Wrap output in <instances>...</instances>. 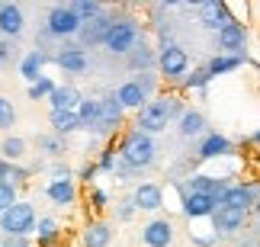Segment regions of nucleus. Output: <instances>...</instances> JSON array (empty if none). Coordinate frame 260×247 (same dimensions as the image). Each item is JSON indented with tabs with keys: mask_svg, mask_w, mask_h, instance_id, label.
Segmentation results:
<instances>
[{
	"mask_svg": "<svg viewBox=\"0 0 260 247\" xmlns=\"http://www.w3.org/2000/svg\"><path fill=\"white\" fill-rule=\"evenodd\" d=\"M135 212H138V209H135V202L128 199V202H122V209H119V219H122V222H128V219H132Z\"/></svg>",
	"mask_w": 260,
	"mask_h": 247,
	"instance_id": "41",
	"label": "nucleus"
},
{
	"mask_svg": "<svg viewBox=\"0 0 260 247\" xmlns=\"http://www.w3.org/2000/svg\"><path fill=\"white\" fill-rule=\"evenodd\" d=\"M251 142H254V145H260V132H254V135H251Z\"/></svg>",
	"mask_w": 260,
	"mask_h": 247,
	"instance_id": "44",
	"label": "nucleus"
},
{
	"mask_svg": "<svg viewBox=\"0 0 260 247\" xmlns=\"http://www.w3.org/2000/svg\"><path fill=\"white\" fill-rule=\"evenodd\" d=\"M19 199H16V183H0V215L7 209H13Z\"/></svg>",
	"mask_w": 260,
	"mask_h": 247,
	"instance_id": "36",
	"label": "nucleus"
},
{
	"mask_svg": "<svg viewBox=\"0 0 260 247\" xmlns=\"http://www.w3.org/2000/svg\"><path fill=\"white\" fill-rule=\"evenodd\" d=\"M96 170H100L96 164H84V167H81V173H77V177H81V180H87V183H90V180H93V173H96Z\"/></svg>",
	"mask_w": 260,
	"mask_h": 247,
	"instance_id": "42",
	"label": "nucleus"
},
{
	"mask_svg": "<svg viewBox=\"0 0 260 247\" xmlns=\"http://www.w3.org/2000/svg\"><path fill=\"white\" fill-rule=\"evenodd\" d=\"M39 145H42V151H48V154H61V148H64L61 142H58V138H48V135H45V138H39Z\"/></svg>",
	"mask_w": 260,
	"mask_h": 247,
	"instance_id": "39",
	"label": "nucleus"
},
{
	"mask_svg": "<svg viewBox=\"0 0 260 247\" xmlns=\"http://www.w3.org/2000/svg\"><path fill=\"white\" fill-rule=\"evenodd\" d=\"M244 222H247V212H238V209H225V205H218L215 215H212L215 238H218V234H235Z\"/></svg>",
	"mask_w": 260,
	"mask_h": 247,
	"instance_id": "19",
	"label": "nucleus"
},
{
	"mask_svg": "<svg viewBox=\"0 0 260 247\" xmlns=\"http://www.w3.org/2000/svg\"><path fill=\"white\" fill-rule=\"evenodd\" d=\"M183 113L186 110H183V100H180V96L161 93L135 116V128H142V132H148V135H157V132L167 128V122L177 119V116H183Z\"/></svg>",
	"mask_w": 260,
	"mask_h": 247,
	"instance_id": "1",
	"label": "nucleus"
},
{
	"mask_svg": "<svg viewBox=\"0 0 260 247\" xmlns=\"http://www.w3.org/2000/svg\"><path fill=\"white\" fill-rule=\"evenodd\" d=\"M45 26H48V36H55V39H74V36H81V29H84V23L74 16L71 7H52Z\"/></svg>",
	"mask_w": 260,
	"mask_h": 247,
	"instance_id": "5",
	"label": "nucleus"
},
{
	"mask_svg": "<svg viewBox=\"0 0 260 247\" xmlns=\"http://www.w3.org/2000/svg\"><path fill=\"white\" fill-rule=\"evenodd\" d=\"M0 157L10 161V164L23 161V157H26V142H23V138H16V135H7L4 145H0Z\"/></svg>",
	"mask_w": 260,
	"mask_h": 247,
	"instance_id": "30",
	"label": "nucleus"
},
{
	"mask_svg": "<svg viewBox=\"0 0 260 247\" xmlns=\"http://www.w3.org/2000/svg\"><path fill=\"white\" fill-rule=\"evenodd\" d=\"M58 90V84L52 81V77H39V81L29 87V100L39 103V100H52V93Z\"/></svg>",
	"mask_w": 260,
	"mask_h": 247,
	"instance_id": "32",
	"label": "nucleus"
},
{
	"mask_svg": "<svg viewBox=\"0 0 260 247\" xmlns=\"http://www.w3.org/2000/svg\"><path fill=\"white\" fill-rule=\"evenodd\" d=\"M122 116H125V106L119 103L116 93H109L103 100V119H100V125H96V135H113L116 125L122 122Z\"/></svg>",
	"mask_w": 260,
	"mask_h": 247,
	"instance_id": "17",
	"label": "nucleus"
},
{
	"mask_svg": "<svg viewBox=\"0 0 260 247\" xmlns=\"http://www.w3.org/2000/svg\"><path fill=\"white\" fill-rule=\"evenodd\" d=\"M157 157V145H154V135L142 132V128H132V132L122 135V142H119V161L125 167H132V170H145V167H151Z\"/></svg>",
	"mask_w": 260,
	"mask_h": 247,
	"instance_id": "2",
	"label": "nucleus"
},
{
	"mask_svg": "<svg viewBox=\"0 0 260 247\" xmlns=\"http://www.w3.org/2000/svg\"><path fill=\"white\" fill-rule=\"evenodd\" d=\"M106 202H109L106 190H93V193H90V205H93V212H103V209H106Z\"/></svg>",
	"mask_w": 260,
	"mask_h": 247,
	"instance_id": "38",
	"label": "nucleus"
},
{
	"mask_svg": "<svg viewBox=\"0 0 260 247\" xmlns=\"http://www.w3.org/2000/svg\"><path fill=\"white\" fill-rule=\"evenodd\" d=\"M84 96L74 90V87H58V90L52 93V100H48V106H52V113H68V110H77L81 106Z\"/></svg>",
	"mask_w": 260,
	"mask_h": 247,
	"instance_id": "24",
	"label": "nucleus"
},
{
	"mask_svg": "<svg viewBox=\"0 0 260 247\" xmlns=\"http://www.w3.org/2000/svg\"><path fill=\"white\" fill-rule=\"evenodd\" d=\"M4 247H26V244H4Z\"/></svg>",
	"mask_w": 260,
	"mask_h": 247,
	"instance_id": "46",
	"label": "nucleus"
},
{
	"mask_svg": "<svg viewBox=\"0 0 260 247\" xmlns=\"http://www.w3.org/2000/svg\"><path fill=\"white\" fill-rule=\"evenodd\" d=\"M68 7L74 10V16L81 19L84 26H87V23H93V19H96L100 13H103V7H100L96 0H74V4H68Z\"/></svg>",
	"mask_w": 260,
	"mask_h": 247,
	"instance_id": "31",
	"label": "nucleus"
},
{
	"mask_svg": "<svg viewBox=\"0 0 260 247\" xmlns=\"http://www.w3.org/2000/svg\"><path fill=\"white\" fill-rule=\"evenodd\" d=\"M116 96H119V103H122L125 110H135V113H142L145 106L151 103V100H148V90L138 84V77H135V81H125V84L116 90Z\"/></svg>",
	"mask_w": 260,
	"mask_h": 247,
	"instance_id": "16",
	"label": "nucleus"
},
{
	"mask_svg": "<svg viewBox=\"0 0 260 247\" xmlns=\"http://www.w3.org/2000/svg\"><path fill=\"white\" fill-rule=\"evenodd\" d=\"M96 167H100L103 173H116V148H103V151H100Z\"/></svg>",
	"mask_w": 260,
	"mask_h": 247,
	"instance_id": "37",
	"label": "nucleus"
},
{
	"mask_svg": "<svg viewBox=\"0 0 260 247\" xmlns=\"http://www.w3.org/2000/svg\"><path fill=\"white\" fill-rule=\"evenodd\" d=\"M128 67L132 71H142V74H148L151 67H157V55L148 48L145 42H138L135 48H132V55H128Z\"/></svg>",
	"mask_w": 260,
	"mask_h": 247,
	"instance_id": "25",
	"label": "nucleus"
},
{
	"mask_svg": "<svg viewBox=\"0 0 260 247\" xmlns=\"http://www.w3.org/2000/svg\"><path fill=\"white\" fill-rule=\"evenodd\" d=\"M32 228H36V209L23 199L0 215V231L10 238H26V234H32Z\"/></svg>",
	"mask_w": 260,
	"mask_h": 247,
	"instance_id": "3",
	"label": "nucleus"
},
{
	"mask_svg": "<svg viewBox=\"0 0 260 247\" xmlns=\"http://www.w3.org/2000/svg\"><path fill=\"white\" fill-rule=\"evenodd\" d=\"M109 241H113V225L109 222H90L81 231L84 247H109Z\"/></svg>",
	"mask_w": 260,
	"mask_h": 247,
	"instance_id": "20",
	"label": "nucleus"
},
{
	"mask_svg": "<svg viewBox=\"0 0 260 247\" xmlns=\"http://www.w3.org/2000/svg\"><path fill=\"white\" fill-rule=\"evenodd\" d=\"M55 64L68 74H84L87 71V52L84 48H61L55 55Z\"/></svg>",
	"mask_w": 260,
	"mask_h": 247,
	"instance_id": "22",
	"label": "nucleus"
},
{
	"mask_svg": "<svg viewBox=\"0 0 260 247\" xmlns=\"http://www.w3.org/2000/svg\"><path fill=\"white\" fill-rule=\"evenodd\" d=\"M113 26H116V19L109 16V13H100L93 23H87L84 29H81V42L90 48V45H106V39H109V32H113Z\"/></svg>",
	"mask_w": 260,
	"mask_h": 247,
	"instance_id": "11",
	"label": "nucleus"
},
{
	"mask_svg": "<svg viewBox=\"0 0 260 247\" xmlns=\"http://www.w3.org/2000/svg\"><path fill=\"white\" fill-rule=\"evenodd\" d=\"M77 116H81L84 128H93V132H96L100 119H103V100H90V96H84L81 106H77Z\"/></svg>",
	"mask_w": 260,
	"mask_h": 247,
	"instance_id": "27",
	"label": "nucleus"
},
{
	"mask_svg": "<svg viewBox=\"0 0 260 247\" xmlns=\"http://www.w3.org/2000/svg\"><path fill=\"white\" fill-rule=\"evenodd\" d=\"M218 209V199L203 193H183V215L186 219H212Z\"/></svg>",
	"mask_w": 260,
	"mask_h": 247,
	"instance_id": "13",
	"label": "nucleus"
},
{
	"mask_svg": "<svg viewBox=\"0 0 260 247\" xmlns=\"http://www.w3.org/2000/svg\"><path fill=\"white\" fill-rule=\"evenodd\" d=\"M218 205H225V209H238V212H251L257 205V190L247 183H232L225 190V196L218 199Z\"/></svg>",
	"mask_w": 260,
	"mask_h": 247,
	"instance_id": "9",
	"label": "nucleus"
},
{
	"mask_svg": "<svg viewBox=\"0 0 260 247\" xmlns=\"http://www.w3.org/2000/svg\"><path fill=\"white\" fill-rule=\"evenodd\" d=\"M58 241V222L55 219H39V247H48Z\"/></svg>",
	"mask_w": 260,
	"mask_h": 247,
	"instance_id": "34",
	"label": "nucleus"
},
{
	"mask_svg": "<svg viewBox=\"0 0 260 247\" xmlns=\"http://www.w3.org/2000/svg\"><path fill=\"white\" fill-rule=\"evenodd\" d=\"M145 247H171L174 244V222L171 219H154L142 228Z\"/></svg>",
	"mask_w": 260,
	"mask_h": 247,
	"instance_id": "10",
	"label": "nucleus"
},
{
	"mask_svg": "<svg viewBox=\"0 0 260 247\" xmlns=\"http://www.w3.org/2000/svg\"><path fill=\"white\" fill-rule=\"evenodd\" d=\"M157 71H161L167 81H183L189 74V55L180 45L167 42L161 52H157Z\"/></svg>",
	"mask_w": 260,
	"mask_h": 247,
	"instance_id": "4",
	"label": "nucleus"
},
{
	"mask_svg": "<svg viewBox=\"0 0 260 247\" xmlns=\"http://www.w3.org/2000/svg\"><path fill=\"white\" fill-rule=\"evenodd\" d=\"M196 16H199V26L212 29V32H218L225 23H232L228 4H222V0H203V4L196 7Z\"/></svg>",
	"mask_w": 260,
	"mask_h": 247,
	"instance_id": "8",
	"label": "nucleus"
},
{
	"mask_svg": "<svg viewBox=\"0 0 260 247\" xmlns=\"http://www.w3.org/2000/svg\"><path fill=\"white\" fill-rule=\"evenodd\" d=\"M209 81H212V77H209L206 67H196V71H189L183 81H180V87H183V90H206Z\"/></svg>",
	"mask_w": 260,
	"mask_h": 247,
	"instance_id": "33",
	"label": "nucleus"
},
{
	"mask_svg": "<svg viewBox=\"0 0 260 247\" xmlns=\"http://www.w3.org/2000/svg\"><path fill=\"white\" fill-rule=\"evenodd\" d=\"M135 45H138V23L135 19H116L113 32L106 39L109 55H132Z\"/></svg>",
	"mask_w": 260,
	"mask_h": 247,
	"instance_id": "6",
	"label": "nucleus"
},
{
	"mask_svg": "<svg viewBox=\"0 0 260 247\" xmlns=\"http://www.w3.org/2000/svg\"><path fill=\"white\" fill-rule=\"evenodd\" d=\"M48 58L42 52H26L23 55V61H19V74H23V81H29V87H32L39 77H45L42 74V67H45Z\"/></svg>",
	"mask_w": 260,
	"mask_h": 247,
	"instance_id": "23",
	"label": "nucleus"
},
{
	"mask_svg": "<svg viewBox=\"0 0 260 247\" xmlns=\"http://www.w3.org/2000/svg\"><path fill=\"white\" fill-rule=\"evenodd\" d=\"M45 196L55 205H74L77 202V186H74V180H48Z\"/></svg>",
	"mask_w": 260,
	"mask_h": 247,
	"instance_id": "21",
	"label": "nucleus"
},
{
	"mask_svg": "<svg viewBox=\"0 0 260 247\" xmlns=\"http://www.w3.org/2000/svg\"><path fill=\"white\" fill-rule=\"evenodd\" d=\"M228 186H232V183L218 180V177H209V173H193V177L186 180V190H183V193H203V196H212V199H222Z\"/></svg>",
	"mask_w": 260,
	"mask_h": 247,
	"instance_id": "14",
	"label": "nucleus"
},
{
	"mask_svg": "<svg viewBox=\"0 0 260 247\" xmlns=\"http://www.w3.org/2000/svg\"><path fill=\"white\" fill-rule=\"evenodd\" d=\"M254 215H257V219H260V199H257V205H254Z\"/></svg>",
	"mask_w": 260,
	"mask_h": 247,
	"instance_id": "45",
	"label": "nucleus"
},
{
	"mask_svg": "<svg viewBox=\"0 0 260 247\" xmlns=\"http://www.w3.org/2000/svg\"><path fill=\"white\" fill-rule=\"evenodd\" d=\"M52 177H55V180H71V167H68V164H55Z\"/></svg>",
	"mask_w": 260,
	"mask_h": 247,
	"instance_id": "40",
	"label": "nucleus"
},
{
	"mask_svg": "<svg viewBox=\"0 0 260 247\" xmlns=\"http://www.w3.org/2000/svg\"><path fill=\"white\" fill-rule=\"evenodd\" d=\"M10 58V42H0V64Z\"/></svg>",
	"mask_w": 260,
	"mask_h": 247,
	"instance_id": "43",
	"label": "nucleus"
},
{
	"mask_svg": "<svg viewBox=\"0 0 260 247\" xmlns=\"http://www.w3.org/2000/svg\"><path fill=\"white\" fill-rule=\"evenodd\" d=\"M203 132H206V116L199 110H186L180 116V135L183 138H199Z\"/></svg>",
	"mask_w": 260,
	"mask_h": 247,
	"instance_id": "28",
	"label": "nucleus"
},
{
	"mask_svg": "<svg viewBox=\"0 0 260 247\" xmlns=\"http://www.w3.org/2000/svg\"><path fill=\"white\" fill-rule=\"evenodd\" d=\"M241 64H244V55H215L212 61L206 64V71H209V77H222V74L238 71Z\"/></svg>",
	"mask_w": 260,
	"mask_h": 247,
	"instance_id": "26",
	"label": "nucleus"
},
{
	"mask_svg": "<svg viewBox=\"0 0 260 247\" xmlns=\"http://www.w3.org/2000/svg\"><path fill=\"white\" fill-rule=\"evenodd\" d=\"M23 29H26L23 10L16 4H0V32L7 39H16V36H23Z\"/></svg>",
	"mask_w": 260,
	"mask_h": 247,
	"instance_id": "18",
	"label": "nucleus"
},
{
	"mask_svg": "<svg viewBox=\"0 0 260 247\" xmlns=\"http://www.w3.org/2000/svg\"><path fill=\"white\" fill-rule=\"evenodd\" d=\"M13 125H16V110L7 96H0V132H10Z\"/></svg>",
	"mask_w": 260,
	"mask_h": 247,
	"instance_id": "35",
	"label": "nucleus"
},
{
	"mask_svg": "<svg viewBox=\"0 0 260 247\" xmlns=\"http://www.w3.org/2000/svg\"><path fill=\"white\" fill-rule=\"evenodd\" d=\"M52 128L58 135H68V132L84 128V122H81V116H77V110H68V113H52Z\"/></svg>",
	"mask_w": 260,
	"mask_h": 247,
	"instance_id": "29",
	"label": "nucleus"
},
{
	"mask_svg": "<svg viewBox=\"0 0 260 247\" xmlns=\"http://www.w3.org/2000/svg\"><path fill=\"white\" fill-rule=\"evenodd\" d=\"M215 39H218V52L222 55H241V48L247 42V29H244V23L232 19V23H225L215 32Z\"/></svg>",
	"mask_w": 260,
	"mask_h": 247,
	"instance_id": "7",
	"label": "nucleus"
},
{
	"mask_svg": "<svg viewBox=\"0 0 260 247\" xmlns=\"http://www.w3.org/2000/svg\"><path fill=\"white\" fill-rule=\"evenodd\" d=\"M235 151V145H232V138H225V135H218V132H212V135H206L203 142H199V161H215V157H228Z\"/></svg>",
	"mask_w": 260,
	"mask_h": 247,
	"instance_id": "15",
	"label": "nucleus"
},
{
	"mask_svg": "<svg viewBox=\"0 0 260 247\" xmlns=\"http://www.w3.org/2000/svg\"><path fill=\"white\" fill-rule=\"evenodd\" d=\"M132 202L138 212H157L164 205V190L157 183H138L132 193Z\"/></svg>",
	"mask_w": 260,
	"mask_h": 247,
	"instance_id": "12",
	"label": "nucleus"
}]
</instances>
